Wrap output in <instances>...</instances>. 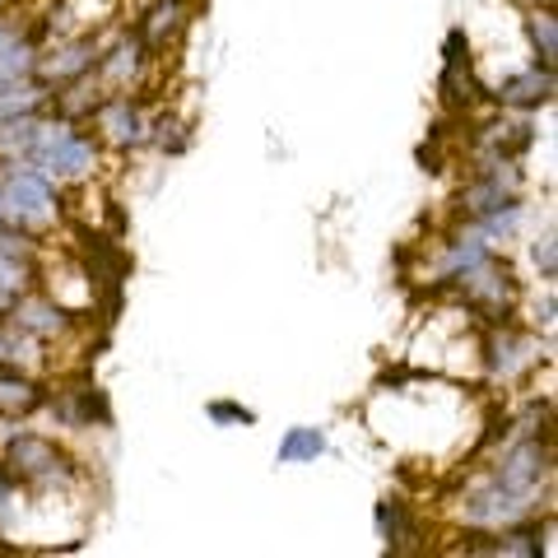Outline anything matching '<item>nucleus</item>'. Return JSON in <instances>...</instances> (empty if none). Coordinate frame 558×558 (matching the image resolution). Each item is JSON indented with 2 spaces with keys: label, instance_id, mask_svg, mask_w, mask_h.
<instances>
[{
  "label": "nucleus",
  "instance_id": "obj_1",
  "mask_svg": "<svg viewBox=\"0 0 558 558\" xmlns=\"http://www.w3.org/2000/svg\"><path fill=\"white\" fill-rule=\"evenodd\" d=\"M451 289H457V299L465 303L470 317H480L488 326L498 322H512V307H517V275L512 266H502V260L488 252L484 260H475L470 270H461L457 279H447Z\"/></svg>",
  "mask_w": 558,
  "mask_h": 558
},
{
  "label": "nucleus",
  "instance_id": "obj_2",
  "mask_svg": "<svg viewBox=\"0 0 558 558\" xmlns=\"http://www.w3.org/2000/svg\"><path fill=\"white\" fill-rule=\"evenodd\" d=\"M0 219L20 233H38L51 229L61 219V201L51 178H43L38 168H10L5 182H0Z\"/></svg>",
  "mask_w": 558,
  "mask_h": 558
},
{
  "label": "nucleus",
  "instance_id": "obj_3",
  "mask_svg": "<svg viewBox=\"0 0 558 558\" xmlns=\"http://www.w3.org/2000/svg\"><path fill=\"white\" fill-rule=\"evenodd\" d=\"M33 168L43 172V178H57V182H80V178H89L94 163H98V145H94V135H84L80 131V121H47L43 126V140H38V149H33Z\"/></svg>",
  "mask_w": 558,
  "mask_h": 558
},
{
  "label": "nucleus",
  "instance_id": "obj_4",
  "mask_svg": "<svg viewBox=\"0 0 558 558\" xmlns=\"http://www.w3.org/2000/svg\"><path fill=\"white\" fill-rule=\"evenodd\" d=\"M488 480L498 488H508L517 498H539V488L554 484V447H549V433H526V438H512L508 451L494 461Z\"/></svg>",
  "mask_w": 558,
  "mask_h": 558
},
{
  "label": "nucleus",
  "instance_id": "obj_5",
  "mask_svg": "<svg viewBox=\"0 0 558 558\" xmlns=\"http://www.w3.org/2000/svg\"><path fill=\"white\" fill-rule=\"evenodd\" d=\"M5 470L14 484H33V488H65L75 480V461L65 451L43 438V433H20L5 447Z\"/></svg>",
  "mask_w": 558,
  "mask_h": 558
},
{
  "label": "nucleus",
  "instance_id": "obj_6",
  "mask_svg": "<svg viewBox=\"0 0 558 558\" xmlns=\"http://www.w3.org/2000/svg\"><path fill=\"white\" fill-rule=\"evenodd\" d=\"M484 368L502 377V381H512L521 373H531L535 363H539V340L531 336V330H517L512 322H498L494 326V336L484 340Z\"/></svg>",
  "mask_w": 558,
  "mask_h": 558
},
{
  "label": "nucleus",
  "instance_id": "obj_7",
  "mask_svg": "<svg viewBox=\"0 0 558 558\" xmlns=\"http://www.w3.org/2000/svg\"><path fill=\"white\" fill-rule=\"evenodd\" d=\"M98 43H94V33H75L70 43H61L57 51H47V57H38V75L47 89H61V84H75L84 75H94V65H98Z\"/></svg>",
  "mask_w": 558,
  "mask_h": 558
},
{
  "label": "nucleus",
  "instance_id": "obj_8",
  "mask_svg": "<svg viewBox=\"0 0 558 558\" xmlns=\"http://www.w3.org/2000/svg\"><path fill=\"white\" fill-rule=\"evenodd\" d=\"M154 51L135 38V33H126V38H117L108 51H98V84L102 89H112V94H126L135 89L140 80H145V65H149Z\"/></svg>",
  "mask_w": 558,
  "mask_h": 558
},
{
  "label": "nucleus",
  "instance_id": "obj_9",
  "mask_svg": "<svg viewBox=\"0 0 558 558\" xmlns=\"http://www.w3.org/2000/svg\"><path fill=\"white\" fill-rule=\"evenodd\" d=\"M94 126L117 149H131V145H140V140H149L145 135L149 121H145V112H140V102L131 94H108V98H102L94 108Z\"/></svg>",
  "mask_w": 558,
  "mask_h": 558
},
{
  "label": "nucleus",
  "instance_id": "obj_10",
  "mask_svg": "<svg viewBox=\"0 0 558 558\" xmlns=\"http://www.w3.org/2000/svg\"><path fill=\"white\" fill-rule=\"evenodd\" d=\"M535 145L531 121H488L475 135V159L480 163H517Z\"/></svg>",
  "mask_w": 558,
  "mask_h": 558
},
{
  "label": "nucleus",
  "instance_id": "obj_11",
  "mask_svg": "<svg viewBox=\"0 0 558 558\" xmlns=\"http://www.w3.org/2000/svg\"><path fill=\"white\" fill-rule=\"evenodd\" d=\"M10 326L20 330L24 340H57L70 330V317H65V307L61 303H51V299H38V293H24V299H14V307L5 312Z\"/></svg>",
  "mask_w": 558,
  "mask_h": 558
},
{
  "label": "nucleus",
  "instance_id": "obj_12",
  "mask_svg": "<svg viewBox=\"0 0 558 558\" xmlns=\"http://www.w3.org/2000/svg\"><path fill=\"white\" fill-rule=\"evenodd\" d=\"M494 98L502 108H517V112H535V108H549L554 102V70L549 65H531V70H517L494 89Z\"/></svg>",
  "mask_w": 558,
  "mask_h": 558
},
{
  "label": "nucleus",
  "instance_id": "obj_13",
  "mask_svg": "<svg viewBox=\"0 0 558 558\" xmlns=\"http://www.w3.org/2000/svg\"><path fill=\"white\" fill-rule=\"evenodd\" d=\"M182 28H186V0H149L145 14H140L135 38L149 51H163L168 43H178Z\"/></svg>",
  "mask_w": 558,
  "mask_h": 558
},
{
  "label": "nucleus",
  "instance_id": "obj_14",
  "mask_svg": "<svg viewBox=\"0 0 558 558\" xmlns=\"http://www.w3.org/2000/svg\"><path fill=\"white\" fill-rule=\"evenodd\" d=\"M51 102V89L33 75V80H14V84H0V121H14V117H33Z\"/></svg>",
  "mask_w": 558,
  "mask_h": 558
},
{
  "label": "nucleus",
  "instance_id": "obj_15",
  "mask_svg": "<svg viewBox=\"0 0 558 558\" xmlns=\"http://www.w3.org/2000/svg\"><path fill=\"white\" fill-rule=\"evenodd\" d=\"M377 531H381V539H387L391 549L414 545V539H418V526H414V517H410V502L381 498V502H377Z\"/></svg>",
  "mask_w": 558,
  "mask_h": 558
},
{
  "label": "nucleus",
  "instance_id": "obj_16",
  "mask_svg": "<svg viewBox=\"0 0 558 558\" xmlns=\"http://www.w3.org/2000/svg\"><path fill=\"white\" fill-rule=\"evenodd\" d=\"M322 451H326V433L299 424V428H289V433H284V442H279L275 461H279V465H299V461H317Z\"/></svg>",
  "mask_w": 558,
  "mask_h": 558
},
{
  "label": "nucleus",
  "instance_id": "obj_17",
  "mask_svg": "<svg viewBox=\"0 0 558 558\" xmlns=\"http://www.w3.org/2000/svg\"><path fill=\"white\" fill-rule=\"evenodd\" d=\"M526 33H531V47H535V65L554 70V61H558V20H554V10H531Z\"/></svg>",
  "mask_w": 558,
  "mask_h": 558
},
{
  "label": "nucleus",
  "instance_id": "obj_18",
  "mask_svg": "<svg viewBox=\"0 0 558 558\" xmlns=\"http://www.w3.org/2000/svg\"><path fill=\"white\" fill-rule=\"evenodd\" d=\"M38 70V47L28 38H14L5 51H0V84H14V80H33Z\"/></svg>",
  "mask_w": 558,
  "mask_h": 558
},
{
  "label": "nucleus",
  "instance_id": "obj_19",
  "mask_svg": "<svg viewBox=\"0 0 558 558\" xmlns=\"http://www.w3.org/2000/svg\"><path fill=\"white\" fill-rule=\"evenodd\" d=\"M215 424H256V414L252 410H242V405H229V400H215V405L205 410Z\"/></svg>",
  "mask_w": 558,
  "mask_h": 558
},
{
  "label": "nucleus",
  "instance_id": "obj_20",
  "mask_svg": "<svg viewBox=\"0 0 558 558\" xmlns=\"http://www.w3.org/2000/svg\"><path fill=\"white\" fill-rule=\"evenodd\" d=\"M178 131H182V126H178L172 117H159V126H154V145H159V149H182L186 140H182Z\"/></svg>",
  "mask_w": 558,
  "mask_h": 558
},
{
  "label": "nucleus",
  "instance_id": "obj_21",
  "mask_svg": "<svg viewBox=\"0 0 558 558\" xmlns=\"http://www.w3.org/2000/svg\"><path fill=\"white\" fill-rule=\"evenodd\" d=\"M531 256H535V266H539V279H554V233H545V238H539L535 242V247H531Z\"/></svg>",
  "mask_w": 558,
  "mask_h": 558
},
{
  "label": "nucleus",
  "instance_id": "obj_22",
  "mask_svg": "<svg viewBox=\"0 0 558 558\" xmlns=\"http://www.w3.org/2000/svg\"><path fill=\"white\" fill-rule=\"evenodd\" d=\"M535 322L545 326V330L554 326V293H545V303H535Z\"/></svg>",
  "mask_w": 558,
  "mask_h": 558
},
{
  "label": "nucleus",
  "instance_id": "obj_23",
  "mask_svg": "<svg viewBox=\"0 0 558 558\" xmlns=\"http://www.w3.org/2000/svg\"><path fill=\"white\" fill-rule=\"evenodd\" d=\"M14 38H24V33H20V24H14V20H0V51H5Z\"/></svg>",
  "mask_w": 558,
  "mask_h": 558
},
{
  "label": "nucleus",
  "instance_id": "obj_24",
  "mask_svg": "<svg viewBox=\"0 0 558 558\" xmlns=\"http://www.w3.org/2000/svg\"><path fill=\"white\" fill-rule=\"evenodd\" d=\"M0 5H5V0H0Z\"/></svg>",
  "mask_w": 558,
  "mask_h": 558
}]
</instances>
